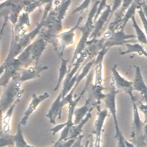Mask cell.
Wrapping results in <instances>:
<instances>
[{
  "instance_id": "cell-1",
  "label": "cell",
  "mask_w": 147,
  "mask_h": 147,
  "mask_svg": "<svg viewBox=\"0 0 147 147\" xmlns=\"http://www.w3.org/2000/svg\"><path fill=\"white\" fill-rule=\"evenodd\" d=\"M21 83L18 79H14L13 78L12 80L5 87L6 88L1 95L0 100V109L2 115L17 99H20L22 96L24 90L21 88Z\"/></svg>"
},
{
  "instance_id": "cell-2",
  "label": "cell",
  "mask_w": 147,
  "mask_h": 147,
  "mask_svg": "<svg viewBox=\"0 0 147 147\" xmlns=\"http://www.w3.org/2000/svg\"><path fill=\"white\" fill-rule=\"evenodd\" d=\"M133 107V119L131 142L137 147H145V126L146 123L141 119L136 99L131 100Z\"/></svg>"
},
{
  "instance_id": "cell-3",
  "label": "cell",
  "mask_w": 147,
  "mask_h": 147,
  "mask_svg": "<svg viewBox=\"0 0 147 147\" xmlns=\"http://www.w3.org/2000/svg\"><path fill=\"white\" fill-rule=\"evenodd\" d=\"M111 69L112 72L111 81L113 86H114L118 91H122L127 93L130 96L131 100L136 99L133 94V91L134 90L133 82L127 80L119 73L116 64L114 65Z\"/></svg>"
},
{
  "instance_id": "cell-4",
  "label": "cell",
  "mask_w": 147,
  "mask_h": 147,
  "mask_svg": "<svg viewBox=\"0 0 147 147\" xmlns=\"http://www.w3.org/2000/svg\"><path fill=\"white\" fill-rule=\"evenodd\" d=\"M125 28H120L117 32L111 31L108 33L107 40L103 45V47L109 48L111 47L118 45H125L126 43L134 42V41L130 40V39L137 37L134 34H126L124 32Z\"/></svg>"
},
{
  "instance_id": "cell-5",
  "label": "cell",
  "mask_w": 147,
  "mask_h": 147,
  "mask_svg": "<svg viewBox=\"0 0 147 147\" xmlns=\"http://www.w3.org/2000/svg\"><path fill=\"white\" fill-rule=\"evenodd\" d=\"M119 92L115 87L113 86L111 89L110 90V92L106 94V97L104 98V101L105 103L106 107L107 109L109 110L110 114H111L114 122L115 125V133H118L121 131L119 123L118 122L117 116V109H116V95Z\"/></svg>"
},
{
  "instance_id": "cell-6",
  "label": "cell",
  "mask_w": 147,
  "mask_h": 147,
  "mask_svg": "<svg viewBox=\"0 0 147 147\" xmlns=\"http://www.w3.org/2000/svg\"><path fill=\"white\" fill-rule=\"evenodd\" d=\"M111 14V7L109 5H107V7L102 11L95 22V24L94 26V29L90 36V38L94 40L100 36L102 29L105 27Z\"/></svg>"
},
{
  "instance_id": "cell-7",
  "label": "cell",
  "mask_w": 147,
  "mask_h": 147,
  "mask_svg": "<svg viewBox=\"0 0 147 147\" xmlns=\"http://www.w3.org/2000/svg\"><path fill=\"white\" fill-rule=\"evenodd\" d=\"M108 115V109H101L98 106L97 118L94 123V133L95 136V141L94 147H100L101 132L103 126L104 122Z\"/></svg>"
},
{
  "instance_id": "cell-8",
  "label": "cell",
  "mask_w": 147,
  "mask_h": 147,
  "mask_svg": "<svg viewBox=\"0 0 147 147\" xmlns=\"http://www.w3.org/2000/svg\"><path fill=\"white\" fill-rule=\"evenodd\" d=\"M79 28L82 31V34L74 53L72 59V64H73V63L76 60L78 56H79L83 52L87 42V39L90 36L91 34V33H92L94 29V26L85 23L83 27H79Z\"/></svg>"
},
{
  "instance_id": "cell-9",
  "label": "cell",
  "mask_w": 147,
  "mask_h": 147,
  "mask_svg": "<svg viewBox=\"0 0 147 147\" xmlns=\"http://www.w3.org/2000/svg\"><path fill=\"white\" fill-rule=\"evenodd\" d=\"M49 96L50 95L48 92H45L42 95H40L38 96L36 95L35 93H33L32 94V99L29 103L27 109L24 113V115L20 122L22 125L24 126L26 124V122L30 115L34 111L38 106L44 100L48 98Z\"/></svg>"
},
{
  "instance_id": "cell-10",
  "label": "cell",
  "mask_w": 147,
  "mask_h": 147,
  "mask_svg": "<svg viewBox=\"0 0 147 147\" xmlns=\"http://www.w3.org/2000/svg\"><path fill=\"white\" fill-rule=\"evenodd\" d=\"M63 98V91L59 93L56 99L52 103L49 111H48L46 116L49 119V122L52 123H56L55 119L58 117L59 119L61 118V114L62 109L65 105L62 101Z\"/></svg>"
},
{
  "instance_id": "cell-11",
  "label": "cell",
  "mask_w": 147,
  "mask_h": 147,
  "mask_svg": "<svg viewBox=\"0 0 147 147\" xmlns=\"http://www.w3.org/2000/svg\"><path fill=\"white\" fill-rule=\"evenodd\" d=\"M87 55V53L86 52L83 51L79 56V57H78L76 60L75 61L73 68L69 71H68V72L67 73L65 78H64V82L63 84V87H62V90H61V91H63V98H64L65 96V95H67V94H66L67 89V87H68L71 79H72L74 76L78 72L79 68L80 67L83 61V60H84V59Z\"/></svg>"
},
{
  "instance_id": "cell-12",
  "label": "cell",
  "mask_w": 147,
  "mask_h": 147,
  "mask_svg": "<svg viewBox=\"0 0 147 147\" xmlns=\"http://www.w3.org/2000/svg\"><path fill=\"white\" fill-rule=\"evenodd\" d=\"M135 76L133 81V89L134 90L137 91L141 93L147 104V86L142 76L140 67L136 65L135 67Z\"/></svg>"
},
{
  "instance_id": "cell-13",
  "label": "cell",
  "mask_w": 147,
  "mask_h": 147,
  "mask_svg": "<svg viewBox=\"0 0 147 147\" xmlns=\"http://www.w3.org/2000/svg\"><path fill=\"white\" fill-rule=\"evenodd\" d=\"M83 18V17H80L74 27L71 28L67 31L61 33L57 35V37L59 38L60 45L62 47V51H63L64 49H65L67 47L73 44L74 41L75 30L79 28V25Z\"/></svg>"
},
{
  "instance_id": "cell-14",
  "label": "cell",
  "mask_w": 147,
  "mask_h": 147,
  "mask_svg": "<svg viewBox=\"0 0 147 147\" xmlns=\"http://www.w3.org/2000/svg\"><path fill=\"white\" fill-rule=\"evenodd\" d=\"M48 66L44 65H36L34 67H30L27 69L22 70L20 76L18 79L21 82H24L27 80H32L33 79L40 77V73L44 70L48 69Z\"/></svg>"
},
{
  "instance_id": "cell-15",
  "label": "cell",
  "mask_w": 147,
  "mask_h": 147,
  "mask_svg": "<svg viewBox=\"0 0 147 147\" xmlns=\"http://www.w3.org/2000/svg\"><path fill=\"white\" fill-rule=\"evenodd\" d=\"M45 41L42 38L38 39L28 47L31 58L33 60H36V65H38L39 59L45 49Z\"/></svg>"
},
{
  "instance_id": "cell-16",
  "label": "cell",
  "mask_w": 147,
  "mask_h": 147,
  "mask_svg": "<svg viewBox=\"0 0 147 147\" xmlns=\"http://www.w3.org/2000/svg\"><path fill=\"white\" fill-rule=\"evenodd\" d=\"M90 103L91 100L90 98H88L86 100L83 106L75 109L74 114L75 116V119L74 121V125L79 123L86 117L87 113L89 111H91V110L93 109V107H92V105H91Z\"/></svg>"
},
{
  "instance_id": "cell-17",
  "label": "cell",
  "mask_w": 147,
  "mask_h": 147,
  "mask_svg": "<svg viewBox=\"0 0 147 147\" xmlns=\"http://www.w3.org/2000/svg\"><path fill=\"white\" fill-rule=\"evenodd\" d=\"M140 5V2L138 0H134V2L131 5V6L126 10L123 16L122 17V18L120 20V21L117 25L116 27L120 26L121 28H125L128 21L130 19H131V18L134 16H135L136 10L138 9V7Z\"/></svg>"
},
{
  "instance_id": "cell-18",
  "label": "cell",
  "mask_w": 147,
  "mask_h": 147,
  "mask_svg": "<svg viewBox=\"0 0 147 147\" xmlns=\"http://www.w3.org/2000/svg\"><path fill=\"white\" fill-rule=\"evenodd\" d=\"M91 117H92L91 113V111H89L87 113V114L86 115V117L82 120V121L79 123L77 125H74L72 126H71L69 131V135H68L67 140L69 139H72V138H76L80 135H81L83 126L89 121V119L91 118Z\"/></svg>"
},
{
  "instance_id": "cell-19",
  "label": "cell",
  "mask_w": 147,
  "mask_h": 147,
  "mask_svg": "<svg viewBox=\"0 0 147 147\" xmlns=\"http://www.w3.org/2000/svg\"><path fill=\"white\" fill-rule=\"evenodd\" d=\"M19 102H20V99H17L4 114L3 117L2 118V129H1L4 133H9L10 123V120L12 116V114L13 113L14 109L16 107L17 104Z\"/></svg>"
},
{
  "instance_id": "cell-20",
  "label": "cell",
  "mask_w": 147,
  "mask_h": 147,
  "mask_svg": "<svg viewBox=\"0 0 147 147\" xmlns=\"http://www.w3.org/2000/svg\"><path fill=\"white\" fill-rule=\"evenodd\" d=\"M127 47V49L125 51L121 52L120 55H125L126 54L130 53H136L139 55L145 56L147 57V52L145 50L144 47L139 43H126L125 45Z\"/></svg>"
},
{
  "instance_id": "cell-21",
  "label": "cell",
  "mask_w": 147,
  "mask_h": 147,
  "mask_svg": "<svg viewBox=\"0 0 147 147\" xmlns=\"http://www.w3.org/2000/svg\"><path fill=\"white\" fill-rule=\"evenodd\" d=\"M68 63V60H65L63 58L61 59V64H60V66L59 68V76H58L57 82V84L53 90L55 91H56L58 90L61 82L63 80L64 78H65L67 73L68 72V68H67Z\"/></svg>"
},
{
  "instance_id": "cell-22",
  "label": "cell",
  "mask_w": 147,
  "mask_h": 147,
  "mask_svg": "<svg viewBox=\"0 0 147 147\" xmlns=\"http://www.w3.org/2000/svg\"><path fill=\"white\" fill-rule=\"evenodd\" d=\"M82 95H83L82 94H80V95L77 98H76L75 100H73L69 103H68V118H67V121H66V123H67V126H68L69 127H71L74 125V121L72 119L74 111L76 109V106L78 103L80 99H81Z\"/></svg>"
},
{
  "instance_id": "cell-23",
  "label": "cell",
  "mask_w": 147,
  "mask_h": 147,
  "mask_svg": "<svg viewBox=\"0 0 147 147\" xmlns=\"http://www.w3.org/2000/svg\"><path fill=\"white\" fill-rule=\"evenodd\" d=\"M94 63H95V59H91L90 61H89L83 67L82 72L79 74L75 84V86L72 87V89L75 90V89L76 88L77 86L79 85V84L80 83V82L82 81V80L85 78L86 76H87L88 75H89V73L92 68V67H93V65H94Z\"/></svg>"
},
{
  "instance_id": "cell-24",
  "label": "cell",
  "mask_w": 147,
  "mask_h": 147,
  "mask_svg": "<svg viewBox=\"0 0 147 147\" xmlns=\"http://www.w3.org/2000/svg\"><path fill=\"white\" fill-rule=\"evenodd\" d=\"M134 0H122V6H121L119 11L118 12V13L117 15L115 21H114V22H113V24H112L113 27H112V29H111L112 30H114V28H115L117 25L118 24V23L119 22L120 20L122 18L124 14L125 13L126 10L129 9V7L131 6V5L134 2Z\"/></svg>"
},
{
  "instance_id": "cell-25",
  "label": "cell",
  "mask_w": 147,
  "mask_h": 147,
  "mask_svg": "<svg viewBox=\"0 0 147 147\" xmlns=\"http://www.w3.org/2000/svg\"><path fill=\"white\" fill-rule=\"evenodd\" d=\"M21 125V123L19 122L17 125L16 133L14 135V145L16 147H25L28 144L24 137Z\"/></svg>"
},
{
  "instance_id": "cell-26",
  "label": "cell",
  "mask_w": 147,
  "mask_h": 147,
  "mask_svg": "<svg viewBox=\"0 0 147 147\" xmlns=\"http://www.w3.org/2000/svg\"><path fill=\"white\" fill-rule=\"evenodd\" d=\"M103 60L96 62L95 61L94 65H95L94 69V78L95 85H102L103 76H102V67Z\"/></svg>"
},
{
  "instance_id": "cell-27",
  "label": "cell",
  "mask_w": 147,
  "mask_h": 147,
  "mask_svg": "<svg viewBox=\"0 0 147 147\" xmlns=\"http://www.w3.org/2000/svg\"><path fill=\"white\" fill-rule=\"evenodd\" d=\"M14 145V135H11L9 133H4L1 130L0 133V147H7Z\"/></svg>"
},
{
  "instance_id": "cell-28",
  "label": "cell",
  "mask_w": 147,
  "mask_h": 147,
  "mask_svg": "<svg viewBox=\"0 0 147 147\" xmlns=\"http://www.w3.org/2000/svg\"><path fill=\"white\" fill-rule=\"evenodd\" d=\"M131 21H132L133 26L135 29V31L136 33V36L138 41L142 44L147 45V36L145 34V33L142 30V29L140 28V27L138 25L136 20L135 16H134L131 18Z\"/></svg>"
},
{
  "instance_id": "cell-29",
  "label": "cell",
  "mask_w": 147,
  "mask_h": 147,
  "mask_svg": "<svg viewBox=\"0 0 147 147\" xmlns=\"http://www.w3.org/2000/svg\"><path fill=\"white\" fill-rule=\"evenodd\" d=\"M104 88L102 85H94L92 87V94L96 100V104L99 103L101 99H103L106 97V94H105L102 92Z\"/></svg>"
},
{
  "instance_id": "cell-30",
  "label": "cell",
  "mask_w": 147,
  "mask_h": 147,
  "mask_svg": "<svg viewBox=\"0 0 147 147\" xmlns=\"http://www.w3.org/2000/svg\"><path fill=\"white\" fill-rule=\"evenodd\" d=\"M99 2H100V0H98L94 3L91 9L90 10V11L88 13L86 24L92 25L93 21H94L95 17L96 14V12H97V10H98V7Z\"/></svg>"
},
{
  "instance_id": "cell-31",
  "label": "cell",
  "mask_w": 147,
  "mask_h": 147,
  "mask_svg": "<svg viewBox=\"0 0 147 147\" xmlns=\"http://www.w3.org/2000/svg\"><path fill=\"white\" fill-rule=\"evenodd\" d=\"M71 1L72 0H67L66 1H65L64 2L61 4L60 8L59 9V13H58V19L59 20L63 19L64 16L65 15L68 6L70 5Z\"/></svg>"
},
{
  "instance_id": "cell-32",
  "label": "cell",
  "mask_w": 147,
  "mask_h": 147,
  "mask_svg": "<svg viewBox=\"0 0 147 147\" xmlns=\"http://www.w3.org/2000/svg\"><path fill=\"white\" fill-rule=\"evenodd\" d=\"M137 10H138V13L139 14L140 17L142 22V24H143V26H144V29L145 30V33H146V34L147 36V18H146V17L145 15V13L142 10V8L140 5H139Z\"/></svg>"
},
{
  "instance_id": "cell-33",
  "label": "cell",
  "mask_w": 147,
  "mask_h": 147,
  "mask_svg": "<svg viewBox=\"0 0 147 147\" xmlns=\"http://www.w3.org/2000/svg\"><path fill=\"white\" fill-rule=\"evenodd\" d=\"M92 3V0H84L79 6L76 7L72 11V14L83 11L88 7L90 3Z\"/></svg>"
},
{
  "instance_id": "cell-34",
  "label": "cell",
  "mask_w": 147,
  "mask_h": 147,
  "mask_svg": "<svg viewBox=\"0 0 147 147\" xmlns=\"http://www.w3.org/2000/svg\"><path fill=\"white\" fill-rule=\"evenodd\" d=\"M137 106L138 109L143 113L145 118L144 122L147 124V104H144L141 102H139Z\"/></svg>"
},
{
  "instance_id": "cell-35",
  "label": "cell",
  "mask_w": 147,
  "mask_h": 147,
  "mask_svg": "<svg viewBox=\"0 0 147 147\" xmlns=\"http://www.w3.org/2000/svg\"><path fill=\"white\" fill-rule=\"evenodd\" d=\"M66 126H67V123L65 122V123L56 125L55 127L51 129L50 131L52 132V134L54 136L55 134H56L57 132H59L60 130H63Z\"/></svg>"
},
{
  "instance_id": "cell-36",
  "label": "cell",
  "mask_w": 147,
  "mask_h": 147,
  "mask_svg": "<svg viewBox=\"0 0 147 147\" xmlns=\"http://www.w3.org/2000/svg\"><path fill=\"white\" fill-rule=\"evenodd\" d=\"M122 0H114L113 2V5L111 7V11L112 14L120 6H122Z\"/></svg>"
},
{
  "instance_id": "cell-37",
  "label": "cell",
  "mask_w": 147,
  "mask_h": 147,
  "mask_svg": "<svg viewBox=\"0 0 147 147\" xmlns=\"http://www.w3.org/2000/svg\"><path fill=\"white\" fill-rule=\"evenodd\" d=\"M77 138H72V139H69L67 141H65L64 142H63V147H71L74 144V142L76 141Z\"/></svg>"
},
{
  "instance_id": "cell-38",
  "label": "cell",
  "mask_w": 147,
  "mask_h": 147,
  "mask_svg": "<svg viewBox=\"0 0 147 147\" xmlns=\"http://www.w3.org/2000/svg\"><path fill=\"white\" fill-rule=\"evenodd\" d=\"M140 5L142 8V10L145 13V15L147 18V2L146 0H144L142 1L141 3H140Z\"/></svg>"
},
{
  "instance_id": "cell-39",
  "label": "cell",
  "mask_w": 147,
  "mask_h": 147,
  "mask_svg": "<svg viewBox=\"0 0 147 147\" xmlns=\"http://www.w3.org/2000/svg\"><path fill=\"white\" fill-rule=\"evenodd\" d=\"M145 147H147V124L145 126Z\"/></svg>"
},
{
  "instance_id": "cell-40",
  "label": "cell",
  "mask_w": 147,
  "mask_h": 147,
  "mask_svg": "<svg viewBox=\"0 0 147 147\" xmlns=\"http://www.w3.org/2000/svg\"><path fill=\"white\" fill-rule=\"evenodd\" d=\"M83 138V135H80L79 137H78V140H79V142H78V145L77 146V147H82V139Z\"/></svg>"
},
{
  "instance_id": "cell-41",
  "label": "cell",
  "mask_w": 147,
  "mask_h": 147,
  "mask_svg": "<svg viewBox=\"0 0 147 147\" xmlns=\"http://www.w3.org/2000/svg\"><path fill=\"white\" fill-rule=\"evenodd\" d=\"M51 147H63V142H61L59 143L57 145H53Z\"/></svg>"
},
{
  "instance_id": "cell-42",
  "label": "cell",
  "mask_w": 147,
  "mask_h": 147,
  "mask_svg": "<svg viewBox=\"0 0 147 147\" xmlns=\"http://www.w3.org/2000/svg\"><path fill=\"white\" fill-rule=\"evenodd\" d=\"M89 147H94V144H93V139L91 138L89 144Z\"/></svg>"
},
{
  "instance_id": "cell-43",
  "label": "cell",
  "mask_w": 147,
  "mask_h": 147,
  "mask_svg": "<svg viewBox=\"0 0 147 147\" xmlns=\"http://www.w3.org/2000/svg\"><path fill=\"white\" fill-rule=\"evenodd\" d=\"M78 142H79V140H78V137L77 140H76V141L74 142V144H73V145L71 147H77V146L78 145Z\"/></svg>"
},
{
  "instance_id": "cell-44",
  "label": "cell",
  "mask_w": 147,
  "mask_h": 147,
  "mask_svg": "<svg viewBox=\"0 0 147 147\" xmlns=\"http://www.w3.org/2000/svg\"><path fill=\"white\" fill-rule=\"evenodd\" d=\"M25 147H34V146H32V145H30L27 144V145H26V146Z\"/></svg>"
},
{
  "instance_id": "cell-45",
  "label": "cell",
  "mask_w": 147,
  "mask_h": 147,
  "mask_svg": "<svg viewBox=\"0 0 147 147\" xmlns=\"http://www.w3.org/2000/svg\"><path fill=\"white\" fill-rule=\"evenodd\" d=\"M96 1H98V0H92V3H94Z\"/></svg>"
},
{
  "instance_id": "cell-46",
  "label": "cell",
  "mask_w": 147,
  "mask_h": 147,
  "mask_svg": "<svg viewBox=\"0 0 147 147\" xmlns=\"http://www.w3.org/2000/svg\"><path fill=\"white\" fill-rule=\"evenodd\" d=\"M138 1H140V2L141 3V2L142 1H144V0H138Z\"/></svg>"
},
{
  "instance_id": "cell-47",
  "label": "cell",
  "mask_w": 147,
  "mask_h": 147,
  "mask_svg": "<svg viewBox=\"0 0 147 147\" xmlns=\"http://www.w3.org/2000/svg\"><path fill=\"white\" fill-rule=\"evenodd\" d=\"M7 147H9V146H7ZM12 147H13V146H12Z\"/></svg>"
},
{
  "instance_id": "cell-48",
  "label": "cell",
  "mask_w": 147,
  "mask_h": 147,
  "mask_svg": "<svg viewBox=\"0 0 147 147\" xmlns=\"http://www.w3.org/2000/svg\"><path fill=\"white\" fill-rule=\"evenodd\" d=\"M146 2H147V0H146Z\"/></svg>"
}]
</instances>
